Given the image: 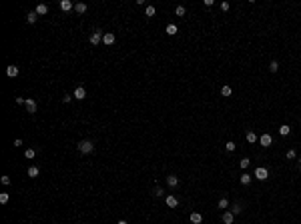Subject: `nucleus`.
Segmentation results:
<instances>
[{
  "instance_id": "obj_15",
  "label": "nucleus",
  "mask_w": 301,
  "mask_h": 224,
  "mask_svg": "<svg viewBox=\"0 0 301 224\" xmlns=\"http://www.w3.org/2000/svg\"><path fill=\"white\" fill-rule=\"evenodd\" d=\"M38 174H40L38 166H28V176H30V178H36Z\"/></svg>"
},
{
  "instance_id": "obj_16",
  "label": "nucleus",
  "mask_w": 301,
  "mask_h": 224,
  "mask_svg": "<svg viewBox=\"0 0 301 224\" xmlns=\"http://www.w3.org/2000/svg\"><path fill=\"white\" fill-rule=\"evenodd\" d=\"M34 12L38 14V16H42V14H46V12H48V6H46V4H38V6H36V10H34Z\"/></svg>"
},
{
  "instance_id": "obj_31",
  "label": "nucleus",
  "mask_w": 301,
  "mask_h": 224,
  "mask_svg": "<svg viewBox=\"0 0 301 224\" xmlns=\"http://www.w3.org/2000/svg\"><path fill=\"white\" fill-rule=\"evenodd\" d=\"M225 148H227L229 152H233V150H235V142H233V140H229L227 144H225Z\"/></svg>"
},
{
  "instance_id": "obj_32",
  "label": "nucleus",
  "mask_w": 301,
  "mask_h": 224,
  "mask_svg": "<svg viewBox=\"0 0 301 224\" xmlns=\"http://www.w3.org/2000/svg\"><path fill=\"white\" fill-rule=\"evenodd\" d=\"M0 180H2V184H10V182H12V180H10V176H2V178H0Z\"/></svg>"
},
{
  "instance_id": "obj_26",
  "label": "nucleus",
  "mask_w": 301,
  "mask_h": 224,
  "mask_svg": "<svg viewBox=\"0 0 301 224\" xmlns=\"http://www.w3.org/2000/svg\"><path fill=\"white\" fill-rule=\"evenodd\" d=\"M185 12H187V10H185V6H177V10H175V14H177V16H185Z\"/></svg>"
},
{
  "instance_id": "obj_40",
  "label": "nucleus",
  "mask_w": 301,
  "mask_h": 224,
  "mask_svg": "<svg viewBox=\"0 0 301 224\" xmlns=\"http://www.w3.org/2000/svg\"><path fill=\"white\" fill-rule=\"evenodd\" d=\"M299 164H301V158H299Z\"/></svg>"
},
{
  "instance_id": "obj_14",
  "label": "nucleus",
  "mask_w": 301,
  "mask_h": 224,
  "mask_svg": "<svg viewBox=\"0 0 301 224\" xmlns=\"http://www.w3.org/2000/svg\"><path fill=\"white\" fill-rule=\"evenodd\" d=\"M177 30H179V28H177V24H167V28H165V32H167L169 36H175V34H177Z\"/></svg>"
},
{
  "instance_id": "obj_23",
  "label": "nucleus",
  "mask_w": 301,
  "mask_h": 224,
  "mask_svg": "<svg viewBox=\"0 0 301 224\" xmlns=\"http://www.w3.org/2000/svg\"><path fill=\"white\" fill-rule=\"evenodd\" d=\"M24 156H26V158L30 160V158H34V156H36V152H34L32 148H26V150H24Z\"/></svg>"
},
{
  "instance_id": "obj_2",
  "label": "nucleus",
  "mask_w": 301,
  "mask_h": 224,
  "mask_svg": "<svg viewBox=\"0 0 301 224\" xmlns=\"http://www.w3.org/2000/svg\"><path fill=\"white\" fill-rule=\"evenodd\" d=\"M102 36H105V34L100 32V30H94V32L90 34V38H88V40H90V44H93V46H96V44H100V42H102Z\"/></svg>"
},
{
  "instance_id": "obj_11",
  "label": "nucleus",
  "mask_w": 301,
  "mask_h": 224,
  "mask_svg": "<svg viewBox=\"0 0 301 224\" xmlns=\"http://www.w3.org/2000/svg\"><path fill=\"white\" fill-rule=\"evenodd\" d=\"M6 74H8V76H10V78H16V76H18V66L10 64V66H8V68H6Z\"/></svg>"
},
{
  "instance_id": "obj_37",
  "label": "nucleus",
  "mask_w": 301,
  "mask_h": 224,
  "mask_svg": "<svg viewBox=\"0 0 301 224\" xmlns=\"http://www.w3.org/2000/svg\"><path fill=\"white\" fill-rule=\"evenodd\" d=\"M70 100H72V96H68V94H66V96H62V102H64V104H66V102H70Z\"/></svg>"
},
{
  "instance_id": "obj_30",
  "label": "nucleus",
  "mask_w": 301,
  "mask_h": 224,
  "mask_svg": "<svg viewBox=\"0 0 301 224\" xmlns=\"http://www.w3.org/2000/svg\"><path fill=\"white\" fill-rule=\"evenodd\" d=\"M153 196H157V198H159V196H163V188H161V186H157V188L153 190Z\"/></svg>"
},
{
  "instance_id": "obj_8",
  "label": "nucleus",
  "mask_w": 301,
  "mask_h": 224,
  "mask_svg": "<svg viewBox=\"0 0 301 224\" xmlns=\"http://www.w3.org/2000/svg\"><path fill=\"white\" fill-rule=\"evenodd\" d=\"M114 40H117V38H114V34H113V32H107V34H105V36H102V42H105L107 46H111V44H114Z\"/></svg>"
},
{
  "instance_id": "obj_35",
  "label": "nucleus",
  "mask_w": 301,
  "mask_h": 224,
  "mask_svg": "<svg viewBox=\"0 0 301 224\" xmlns=\"http://www.w3.org/2000/svg\"><path fill=\"white\" fill-rule=\"evenodd\" d=\"M221 10H225V12H227V10H229V2H221Z\"/></svg>"
},
{
  "instance_id": "obj_7",
  "label": "nucleus",
  "mask_w": 301,
  "mask_h": 224,
  "mask_svg": "<svg viewBox=\"0 0 301 224\" xmlns=\"http://www.w3.org/2000/svg\"><path fill=\"white\" fill-rule=\"evenodd\" d=\"M72 96H74L76 100H82L84 96H87V90H84L82 86H76V88H74V94H72Z\"/></svg>"
},
{
  "instance_id": "obj_9",
  "label": "nucleus",
  "mask_w": 301,
  "mask_h": 224,
  "mask_svg": "<svg viewBox=\"0 0 301 224\" xmlns=\"http://www.w3.org/2000/svg\"><path fill=\"white\" fill-rule=\"evenodd\" d=\"M74 4L70 2V0H60V10H64V12H68V10H72Z\"/></svg>"
},
{
  "instance_id": "obj_38",
  "label": "nucleus",
  "mask_w": 301,
  "mask_h": 224,
  "mask_svg": "<svg viewBox=\"0 0 301 224\" xmlns=\"http://www.w3.org/2000/svg\"><path fill=\"white\" fill-rule=\"evenodd\" d=\"M14 146H16V148H18V146H22V140L16 138V140H14Z\"/></svg>"
},
{
  "instance_id": "obj_28",
  "label": "nucleus",
  "mask_w": 301,
  "mask_h": 224,
  "mask_svg": "<svg viewBox=\"0 0 301 224\" xmlns=\"http://www.w3.org/2000/svg\"><path fill=\"white\" fill-rule=\"evenodd\" d=\"M277 68H279V62H275V60H273V62L269 64V70H271V72H277Z\"/></svg>"
},
{
  "instance_id": "obj_20",
  "label": "nucleus",
  "mask_w": 301,
  "mask_h": 224,
  "mask_svg": "<svg viewBox=\"0 0 301 224\" xmlns=\"http://www.w3.org/2000/svg\"><path fill=\"white\" fill-rule=\"evenodd\" d=\"M289 132H291V126H287V124L279 126V134H281V136H287Z\"/></svg>"
},
{
  "instance_id": "obj_17",
  "label": "nucleus",
  "mask_w": 301,
  "mask_h": 224,
  "mask_svg": "<svg viewBox=\"0 0 301 224\" xmlns=\"http://www.w3.org/2000/svg\"><path fill=\"white\" fill-rule=\"evenodd\" d=\"M241 184H245V186H247V184H251V174L243 172V174H241Z\"/></svg>"
},
{
  "instance_id": "obj_29",
  "label": "nucleus",
  "mask_w": 301,
  "mask_h": 224,
  "mask_svg": "<svg viewBox=\"0 0 301 224\" xmlns=\"http://www.w3.org/2000/svg\"><path fill=\"white\" fill-rule=\"evenodd\" d=\"M227 206H229V200L227 198H221L219 200V208H227Z\"/></svg>"
},
{
  "instance_id": "obj_21",
  "label": "nucleus",
  "mask_w": 301,
  "mask_h": 224,
  "mask_svg": "<svg viewBox=\"0 0 301 224\" xmlns=\"http://www.w3.org/2000/svg\"><path fill=\"white\" fill-rule=\"evenodd\" d=\"M257 140H259V138H257V134H255L253 130H249V132H247V142H251V144H253V142H257Z\"/></svg>"
},
{
  "instance_id": "obj_22",
  "label": "nucleus",
  "mask_w": 301,
  "mask_h": 224,
  "mask_svg": "<svg viewBox=\"0 0 301 224\" xmlns=\"http://www.w3.org/2000/svg\"><path fill=\"white\" fill-rule=\"evenodd\" d=\"M8 200H10V194H8V192H2V194H0V204H6Z\"/></svg>"
},
{
  "instance_id": "obj_10",
  "label": "nucleus",
  "mask_w": 301,
  "mask_h": 224,
  "mask_svg": "<svg viewBox=\"0 0 301 224\" xmlns=\"http://www.w3.org/2000/svg\"><path fill=\"white\" fill-rule=\"evenodd\" d=\"M189 220H191V224H201V222H203V216H201L199 212H191Z\"/></svg>"
},
{
  "instance_id": "obj_25",
  "label": "nucleus",
  "mask_w": 301,
  "mask_h": 224,
  "mask_svg": "<svg viewBox=\"0 0 301 224\" xmlns=\"http://www.w3.org/2000/svg\"><path fill=\"white\" fill-rule=\"evenodd\" d=\"M155 12H157V8H155V6H147V10H145V14H147L149 18H151V16H155Z\"/></svg>"
},
{
  "instance_id": "obj_24",
  "label": "nucleus",
  "mask_w": 301,
  "mask_h": 224,
  "mask_svg": "<svg viewBox=\"0 0 301 224\" xmlns=\"http://www.w3.org/2000/svg\"><path fill=\"white\" fill-rule=\"evenodd\" d=\"M221 94L223 96H231V86H221Z\"/></svg>"
},
{
  "instance_id": "obj_27",
  "label": "nucleus",
  "mask_w": 301,
  "mask_h": 224,
  "mask_svg": "<svg viewBox=\"0 0 301 224\" xmlns=\"http://www.w3.org/2000/svg\"><path fill=\"white\" fill-rule=\"evenodd\" d=\"M249 164H251V160H249V158H243V160L239 162V166H241V168H249Z\"/></svg>"
},
{
  "instance_id": "obj_5",
  "label": "nucleus",
  "mask_w": 301,
  "mask_h": 224,
  "mask_svg": "<svg viewBox=\"0 0 301 224\" xmlns=\"http://www.w3.org/2000/svg\"><path fill=\"white\" fill-rule=\"evenodd\" d=\"M24 106H26V112H28V114H34V112H36V100L26 98V104H24Z\"/></svg>"
},
{
  "instance_id": "obj_4",
  "label": "nucleus",
  "mask_w": 301,
  "mask_h": 224,
  "mask_svg": "<svg viewBox=\"0 0 301 224\" xmlns=\"http://www.w3.org/2000/svg\"><path fill=\"white\" fill-rule=\"evenodd\" d=\"M259 142H261V146H265V148H267V146L273 144V138H271V134H261Z\"/></svg>"
},
{
  "instance_id": "obj_34",
  "label": "nucleus",
  "mask_w": 301,
  "mask_h": 224,
  "mask_svg": "<svg viewBox=\"0 0 301 224\" xmlns=\"http://www.w3.org/2000/svg\"><path fill=\"white\" fill-rule=\"evenodd\" d=\"M231 212H233V214H239V212H241V206H239V204H235L233 208H231Z\"/></svg>"
},
{
  "instance_id": "obj_36",
  "label": "nucleus",
  "mask_w": 301,
  "mask_h": 224,
  "mask_svg": "<svg viewBox=\"0 0 301 224\" xmlns=\"http://www.w3.org/2000/svg\"><path fill=\"white\" fill-rule=\"evenodd\" d=\"M16 104H26V98H22V96H18V98H16Z\"/></svg>"
},
{
  "instance_id": "obj_6",
  "label": "nucleus",
  "mask_w": 301,
  "mask_h": 224,
  "mask_svg": "<svg viewBox=\"0 0 301 224\" xmlns=\"http://www.w3.org/2000/svg\"><path fill=\"white\" fill-rule=\"evenodd\" d=\"M221 220H223V224H233V220H235V214L231 210L229 212H223V216H221Z\"/></svg>"
},
{
  "instance_id": "obj_18",
  "label": "nucleus",
  "mask_w": 301,
  "mask_h": 224,
  "mask_svg": "<svg viewBox=\"0 0 301 224\" xmlns=\"http://www.w3.org/2000/svg\"><path fill=\"white\" fill-rule=\"evenodd\" d=\"M36 18H38V14H36V12H28L26 14V22H28V24H34Z\"/></svg>"
},
{
  "instance_id": "obj_13",
  "label": "nucleus",
  "mask_w": 301,
  "mask_h": 224,
  "mask_svg": "<svg viewBox=\"0 0 301 224\" xmlns=\"http://www.w3.org/2000/svg\"><path fill=\"white\" fill-rule=\"evenodd\" d=\"M167 184L171 186V188H175V186L179 184V178L175 176V174H171V176H167Z\"/></svg>"
},
{
  "instance_id": "obj_33",
  "label": "nucleus",
  "mask_w": 301,
  "mask_h": 224,
  "mask_svg": "<svg viewBox=\"0 0 301 224\" xmlns=\"http://www.w3.org/2000/svg\"><path fill=\"white\" fill-rule=\"evenodd\" d=\"M285 156H287L289 160H293V158H295V150H287V154H285Z\"/></svg>"
},
{
  "instance_id": "obj_1",
  "label": "nucleus",
  "mask_w": 301,
  "mask_h": 224,
  "mask_svg": "<svg viewBox=\"0 0 301 224\" xmlns=\"http://www.w3.org/2000/svg\"><path fill=\"white\" fill-rule=\"evenodd\" d=\"M76 146H78V150L82 152V154H90V152H94V144L90 142V140H80Z\"/></svg>"
},
{
  "instance_id": "obj_19",
  "label": "nucleus",
  "mask_w": 301,
  "mask_h": 224,
  "mask_svg": "<svg viewBox=\"0 0 301 224\" xmlns=\"http://www.w3.org/2000/svg\"><path fill=\"white\" fill-rule=\"evenodd\" d=\"M74 10H76L78 14L87 12V4H84V2H78V4H74Z\"/></svg>"
},
{
  "instance_id": "obj_12",
  "label": "nucleus",
  "mask_w": 301,
  "mask_h": 224,
  "mask_svg": "<svg viewBox=\"0 0 301 224\" xmlns=\"http://www.w3.org/2000/svg\"><path fill=\"white\" fill-rule=\"evenodd\" d=\"M165 202H167L169 208H177V206H179V200H177L175 196H167V198H165Z\"/></svg>"
},
{
  "instance_id": "obj_3",
  "label": "nucleus",
  "mask_w": 301,
  "mask_h": 224,
  "mask_svg": "<svg viewBox=\"0 0 301 224\" xmlns=\"http://www.w3.org/2000/svg\"><path fill=\"white\" fill-rule=\"evenodd\" d=\"M253 176L257 178V180H267V178H269V170H267V168H263V166H259V168L255 170Z\"/></svg>"
},
{
  "instance_id": "obj_39",
  "label": "nucleus",
  "mask_w": 301,
  "mask_h": 224,
  "mask_svg": "<svg viewBox=\"0 0 301 224\" xmlns=\"http://www.w3.org/2000/svg\"><path fill=\"white\" fill-rule=\"evenodd\" d=\"M117 224H128V222H127V220H119Z\"/></svg>"
}]
</instances>
